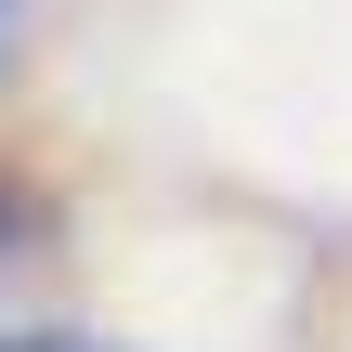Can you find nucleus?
Instances as JSON below:
<instances>
[{
	"instance_id": "2",
	"label": "nucleus",
	"mask_w": 352,
	"mask_h": 352,
	"mask_svg": "<svg viewBox=\"0 0 352 352\" xmlns=\"http://www.w3.org/2000/svg\"><path fill=\"white\" fill-rule=\"evenodd\" d=\"M0 352H104V340H0Z\"/></svg>"
},
{
	"instance_id": "1",
	"label": "nucleus",
	"mask_w": 352,
	"mask_h": 352,
	"mask_svg": "<svg viewBox=\"0 0 352 352\" xmlns=\"http://www.w3.org/2000/svg\"><path fill=\"white\" fill-rule=\"evenodd\" d=\"M39 261H52V209L0 170V340H13V314H26V287H39Z\"/></svg>"
},
{
	"instance_id": "3",
	"label": "nucleus",
	"mask_w": 352,
	"mask_h": 352,
	"mask_svg": "<svg viewBox=\"0 0 352 352\" xmlns=\"http://www.w3.org/2000/svg\"><path fill=\"white\" fill-rule=\"evenodd\" d=\"M0 65H13V0H0Z\"/></svg>"
}]
</instances>
